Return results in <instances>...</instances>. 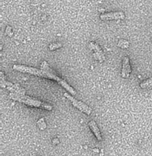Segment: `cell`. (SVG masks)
<instances>
[{
    "label": "cell",
    "mask_w": 152,
    "mask_h": 156,
    "mask_svg": "<svg viewBox=\"0 0 152 156\" xmlns=\"http://www.w3.org/2000/svg\"><path fill=\"white\" fill-rule=\"evenodd\" d=\"M12 69H13L14 70H15V71L20 72V73H29V74L34 75V76L44 78V73H43V71L41 69H38L37 68L26 66L23 65H14L13 66H12Z\"/></svg>",
    "instance_id": "277c9868"
},
{
    "label": "cell",
    "mask_w": 152,
    "mask_h": 156,
    "mask_svg": "<svg viewBox=\"0 0 152 156\" xmlns=\"http://www.w3.org/2000/svg\"><path fill=\"white\" fill-rule=\"evenodd\" d=\"M117 46L119 47H120V48L127 49L129 47V43L127 41H125V40H120L119 41V44H117Z\"/></svg>",
    "instance_id": "30bf717a"
},
{
    "label": "cell",
    "mask_w": 152,
    "mask_h": 156,
    "mask_svg": "<svg viewBox=\"0 0 152 156\" xmlns=\"http://www.w3.org/2000/svg\"><path fill=\"white\" fill-rule=\"evenodd\" d=\"M125 18V14L123 12H109L104 13L100 15V19L102 21H113V20H120Z\"/></svg>",
    "instance_id": "5b68a950"
},
{
    "label": "cell",
    "mask_w": 152,
    "mask_h": 156,
    "mask_svg": "<svg viewBox=\"0 0 152 156\" xmlns=\"http://www.w3.org/2000/svg\"><path fill=\"white\" fill-rule=\"evenodd\" d=\"M9 97L11 99L14 101H17L21 103L24 104L28 106L35 107V108H40L42 109H45L47 111H52V106L46 102L36 100L30 98L29 96H27L24 94V91L18 93H12L9 94Z\"/></svg>",
    "instance_id": "7a4b0ae2"
},
{
    "label": "cell",
    "mask_w": 152,
    "mask_h": 156,
    "mask_svg": "<svg viewBox=\"0 0 152 156\" xmlns=\"http://www.w3.org/2000/svg\"><path fill=\"white\" fill-rule=\"evenodd\" d=\"M44 119L41 118V120H38V123H38V126H39V128L41 129H44L46 128V123H44Z\"/></svg>",
    "instance_id": "7c38bea8"
},
{
    "label": "cell",
    "mask_w": 152,
    "mask_h": 156,
    "mask_svg": "<svg viewBox=\"0 0 152 156\" xmlns=\"http://www.w3.org/2000/svg\"><path fill=\"white\" fill-rule=\"evenodd\" d=\"M6 34H7L9 36H12V29H11L10 27H6Z\"/></svg>",
    "instance_id": "4fadbf2b"
},
{
    "label": "cell",
    "mask_w": 152,
    "mask_h": 156,
    "mask_svg": "<svg viewBox=\"0 0 152 156\" xmlns=\"http://www.w3.org/2000/svg\"><path fill=\"white\" fill-rule=\"evenodd\" d=\"M62 47V44L61 43H53L49 46V50H55L57 49L61 48Z\"/></svg>",
    "instance_id": "8fae6325"
},
{
    "label": "cell",
    "mask_w": 152,
    "mask_h": 156,
    "mask_svg": "<svg viewBox=\"0 0 152 156\" xmlns=\"http://www.w3.org/2000/svg\"><path fill=\"white\" fill-rule=\"evenodd\" d=\"M41 69L42 70L43 73H44V78L48 79H52V80H54L59 84L60 85L63 87L64 88H65L66 90L68 91V92L70 93L71 95L74 96L76 94V91L74 90V88H72L65 80L62 79L61 78H60L56 74L54 71L49 66V64L47 63V62L44 61V62H41Z\"/></svg>",
    "instance_id": "6da1fadb"
},
{
    "label": "cell",
    "mask_w": 152,
    "mask_h": 156,
    "mask_svg": "<svg viewBox=\"0 0 152 156\" xmlns=\"http://www.w3.org/2000/svg\"><path fill=\"white\" fill-rule=\"evenodd\" d=\"M132 72L131 63L130 59L128 56H125L122 60V77L124 79H127L129 77Z\"/></svg>",
    "instance_id": "52a82bcc"
},
{
    "label": "cell",
    "mask_w": 152,
    "mask_h": 156,
    "mask_svg": "<svg viewBox=\"0 0 152 156\" xmlns=\"http://www.w3.org/2000/svg\"><path fill=\"white\" fill-rule=\"evenodd\" d=\"M90 47H91L92 50L94 51V56L97 60H99V62H103L106 59L105 54H104L103 51L101 49V47H99V44H97L95 42H90Z\"/></svg>",
    "instance_id": "8992f818"
},
{
    "label": "cell",
    "mask_w": 152,
    "mask_h": 156,
    "mask_svg": "<svg viewBox=\"0 0 152 156\" xmlns=\"http://www.w3.org/2000/svg\"><path fill=\"white\" fill-rule=\"evenodd\" d=\"M151 86H152V78H150V79L144 81L140 84V87L142 88H146Z\"/></svg>",
    "instance_id": "9c48e42d"
},
{
    "label": "cell",
    "mask_w": 152,
    "mask_h": 156,
    "mask_svg": "<svg viewBox=\"0 0 152 156\" xmlns=\"http://www.w3.org/2000/svg\"><path fill=\"white\" fill-rule=\"evenodd\" d=\"M58 143H59V141H58L57 139H54V140H53V144L54 145H57V144H58Z\"/></svg>",
    "instance_id": "5bb4252c"
},
{
    "label": "cell",
    "mask_w": 152,
    "mask_h": 156,
    "mask_svg": "<svg viewBox=\"0 0 152 156\" xmlns=\"http://www.w3.org/2000/svg\"><path fill=\"white\" fill-rule=\"evenodd\" d=\"M89 127L90 128V129L92 130V132L93 133V134L95 135V136L96 137V139L98 140V141H102V135H101L100 130H99V127H98L97 124H96V122L94 120H91L90 123H88Z\"/></svg>",
    "instance_id": "ba28073f"
},
{
    "label": "cell",
    "mask_w": 152,
    "mask_h": 156,
    "mask_svg": "<svg viewBox=\"0 0 152 156\" xmlns=\"http://www.w3.org/2000/svg\"><path fill=\"white\" fill-rule=\"evenodd\" d=\"M64 95L65 96V97L67 98L68 99L70 102H71V104L73 105V106H74L75 108H77L79 111H82L83 113L87 114V115H90V114H91L92 109L88 106V105H87L86 104H84L83 102L80 101L76 100V99L74 98L73 96L68 94V93H64Z\"/></svg>",
    "instance_id": "3957f363"
}]
</instances>
